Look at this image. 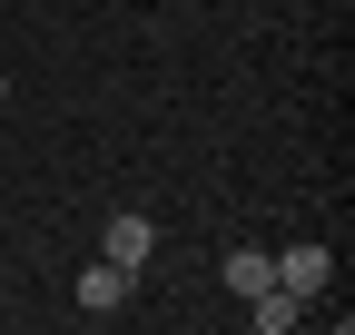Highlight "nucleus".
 I'll list each match as a JSON object with an SVG mask.
<instances>
[{
    "mask_svg": "<svg viewBox=\"0 0 355 335\" xmlns=\"http://www.w3.org/2000/svg\"><path fill=\"white\" fill-rule=\"evenodd\" d=\"M99 257H109V266H128V276H148V257H158V227L139 217V207H119V217L99 227Z\"/></svg>",
    "mask_w": 355,
    "mask_h": 335,
    "instance_id": "obj_1",
    "label": "nucleus"
},
{
    "mask_svg": "<svg viewBox=\"0 0 355 335\" xmlns=\"http://www.w3.org/2000/svg\"><path fill=\"white\" fill-rule=\"evenodd\" d=\"M128 296H139V276L109 266V257H89V266H79V286H69V306H79V316H119Z\"/></svg>",
    "mask_w": 355,
    "mask_h": 335,
    "instance_id": "obj_2",
    "label": "nucleus"
},
{
    "mask_svg": "<svg viewBox=\"0 0 355 335\" xmlns=\"http://www.w3.org/2000/svg\"><path fill=\"white\" fill-rule=\"evenodd\" d=\"M326 276H336L326 246H286V257H277V286H286V296H306V306L326 296Z\"/></svg>",
    "mask_w": 355,
    "mask_h": 335,
    "instance_id": "obj_3",
    "label": "nucleus"
},
{
    "mask_svg": "<svg viewBox=\"0 0 355 335\" xmlns=\"http://www.w3.org/2000/svg\"><path fill=\"white\" fill-rule=\"evenodd\" d=\"M257 286H277V257L266 246H227V296H257Z\"/></svg>",
    "mask_w": 355,
    "mask_h": 335,
    "instance_id": "obj_4",
    "label": "nucleus"
},
{
    "mask_svg": "<svg viewBox=\"0 0 355 335\" xmlns=\"http://www.w3.org/2000/svg\"><path fill=\"white\" fill-rule=\"evenodd\" d=\"M247 316H257V335H286V325L306 316V296H286V286H257V296H247Z\"/></svg>",
    "mask_w": 355,
    "mask_h": 335,
    "instance_id": "obj_5",
    "label": "nucleus"
}]
</instances>
